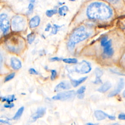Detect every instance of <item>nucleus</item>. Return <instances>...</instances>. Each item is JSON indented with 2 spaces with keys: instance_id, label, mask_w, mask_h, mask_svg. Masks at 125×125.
Returning <instances> with one entry per match:
<instances>
[{
  "instance_id": "nucleus-1",
  "label": "nucleus",
  "mask_w": 125,
  "mask_h": 125,
  "mask_svg": "<svg viewBox=\"0 0 125 125\" xmlns=\"http://www.w3.org/2000/svg\"><path fill=\"white\" fill-rule=\"evenodd\" d=\"M86 13L90 19L105 20L111 17L113 11L106 3L101 1H94L88 5Z\"/></svg>"
},
{
  "instance_id": "nucleus-2",
  "label": "nucleus",
  "mask_w": 125,
  "mask_h": 125,
  "mask_svg": "<svg viewBox=\"0 0 125 125\" xmlns=\"http://www.w3.org/2000/svg\"><path fill=\"white\" fill-rule=\"evenodd\" d=\"M5 45L10 52L19 53L24 47V42L21 37L13 35L7 37L5 41Z\"/></svg>"
},
{
  "instance_id": "nucleus-3",
  "label": "nucleus",
  "mask_w": 125,
  "mask_h": 125,
  "mask_svg": "<svg viewBox=\"0 0 125 125\" xmlns=\"http://www.w3.org/2000/svg\"><path fill=\"white\" fill-rule=\"evenodd\" d=\"M91 33L87 30L83 26H80L75 29L71 34L68 42L76 44L88 38Z\"/></svg>"
},
{
  "instance_id": "nucleus-4",
  "label": "nucleus",
  "mask_w": 125,
  "mask_h": 125,
  "mask_svg": "<svg viewBox=\"0 0 125 125\" xmlns=\"http://www.w3.org/2000/svg\"><path fill=\"white\" fill-rule=\"evenodd\" d=\"M26 19L22 16L16 15L12 18L11 27L14 31H21L24 29L26 26Z\"/></svg>"
},
{
  "instance_id": "nucleus-5",
  "label": "nucleus",
  "mask_w": 125,
  "mask_h": 125,
  "mask_svg": "<svg viewBox=\"0 0 125 125\" xmlns=\"http://www.w3.org/2000/svg\"><path fill=\"white\" fill-rule=\"evenodd\" d=\"M74 71L81 74H87L90 72L92 69L90 63L85 60H83L74 66Z\"/></svg>"
},
{
  "instance_id": "nucleus-6",
  "label": "nucleus",
  "mask_w": 125,
  "mask_h": 125,
  "mask_svg": "<svg viewBox=\"0 0 125 125\" xmlns=\"http://www.w3.org/2000/svg\"><path fill=\"white\" fill-rule=\"evenodd\" d=\"M75 95L76 93L75 91L69 90L58 93L56 95L52 97V99L54 100L66 101L72 99L75 96Z\"/></svg>"
},
{
  "instance_id": "nucleus-7",
  "label": "nucleus",
  "mask_w": 125,
  "mask_h": 125,
  "mask_svg": "<svg viewBox=\"0 0 125 125\" xmlns=\"http://www.w3.org/2000/svg\"><path fill=\"white\" fill-rule=\"evenodd\" d=\"M103 53L107 57H111L114 54V50L112 47V41L111 40H108L103 46Z\"/></svg>"
},
{
  "instance_id": "nucleus-8",
  "label": "nucleus",
  "mask_w": 125,
  "mask_h": 125,
  "mask_svg": "<svg viewBox=\"0 0 125 125\" xmlns=\"http://www.w3.org/2000/svg\"><path fill=\"white\" fill-rule=\"evenodd\" d=\"M125 85V82L123 80V79H120L119 80V81L118 83L117 86L115 88V89L111 92L109 93V94L108 95V97H114L117 95H118L123 89Z\"/></svg>"
},
{
  "instance_id": "nucleus-9",
  "label": "nucleus",
  "mask_w": 125,
  "mask_h": 125,
  "mask_svg": "<svg viewBox=\"0 0 125 125\" xmlns=\"http://www.w3.org/2000/svg\"><path fill=\"white\" fill-rule=\"evenodd\" d=\"M45 108L42 107H40L38 108L37 111L31 117L32 121H36L38 119L42 118L44 116V115L45 113Z\"/></svg>"
},
{
  "instance_id": "nucleus-10",
  "label": "nucleus",
  "mask_w": 125,
  "mask_h": 125,
  "mask_svg": "<svg viewBox=\"0 0 125 125\" xmlns=\"http://www.w3.org/2000/svg\"><path fill=\"white\" fill-rule=\"evenodd\" d=\"M10 65L11 67L15 70L20 69L21 66V61L15 57H12L10 59Z\"/></svg>"
},
{
  "instance_id": "nucleus-11",
  "label": "nucleus",
  "mask_w": 125,
  "mask_h": 125,
  "mask_svg": "<svg viewBox=\"0 0 125 125\" xmlns=\"http://www.w3.org/2000/svg\"><path fill=\"white\" fill-rule=\"evenodd\" d=\"M71 88L70 83L67 81H63L60 83L55 87L54 90L55 92H59L62 90L69 89Z\"/></svg>"
},
{
  "instance_id": "nucleus-12",
  "label": "nucleus",
  "mask_w": 125,
  "mask_h": 125,
  "mask_svg": "<svg viewBox=\"0 0 125 125\" xmlns=\"http://www.w3.org/2000/svg\"><path fill=\"white\" fill-rule=\"evenodd\" d=\"M10 29V22L7 18L4 19L0 25V29L3 34L5 35L9 30Z\"/></svg>"
},
{
  "instance_id": "nucleus-13",
  "label": "nucleus",
  "mask_w": 125,
  "mask_h": 125,
  "mask_svg": "<svg viewBox=\"0 0 125 125\" xmlns=\"http://www.w3.org/2000/svg\"><path fill=\"white\" fill-rule=\"evenodd\" d=\"M41 19L39 16H35L33 17L30 20L29 26L31 28H35L39 26L40 23Z\"/></svg>"
},
{
  "instance_id": "nucleus-14",
  "label": "nucleus",
  "mask_w": 125,
  "mask_h": 125,
  "mask_svg": "<svg viewBox=\"0 0 125 125\" xmlns=\"http://www.w3.org/2000/svg\"><path fill=\"white\" fill-rule=\"evenodd\" d=\"M95 74L96 78L95 81L93 82L95 84H100L102 83V81L101 79V77L103 74V71L99 68H96L95 69Z\"/></svg>"
},
{
  "instance_id": "nucleus-15",
  "label": "nucleus",
  "mask_w": 125,
  "mask_h": 125,
  "mask_svg": "<svg viewBox=\"0 0 125 125\" xmlns=\"http://www.w3.org/2000/svg\"><path fill=\"white\" fill-rule=\"evenodd\" d=\"M94 115L98 121L103 120L108 116V115L107 113L100 110H96L94 112Z\"/></svg>"
},
{
  "instance_id": "nucleus-16",
  "label": "nucleus",
  "mask_w": 125,
  "mask_h": 125,
  "mask_svg": "<svg viewBox=\"0 0 125 125\" xmlns=\"http://www.w3.org/2000/svg\"><path fill=\"white\" fill-rule=\"evenodd\" d=\"M112 86L111 83L109 82H106L103 83L98 89L97 90L101 93H104L108 91Z\"/></svg>"
},
{
  "instance_id": "nucleus-17",
  "label": "nucleus",
  "mask_w": 125,
  "mask_h": 125,
  "mask_svg": "<svg viewBox=\"0 0 125 125\" xmlns=\"http://www.w3.org/2000/svg\"><path fill=\"white\" fill-rule=\"evenodd\" d=\"M87 78V77H82L78 80H75V79H71V83L72 85V86L74 87H76L78 86H79L80 84L82 83H83Z\"/></svg>"
},
{
  "instance_id": "nucleus-18",
  "label": "nucleus",
  "mask_w": 125,
  "mask_h": 125,
  "mask_svg": "<svg viewBox=\"0 0 125 125\" xmlns=\"http://www.w3.org/2000/svg\"><path fill=\"white\" fill-rule=\"evenodd\" d=\"M15 100V95H8L6 97H0V100L3 102H6L7 103L10 104L12 103Z\"/></svg>"
},
{
  "instance_id": "nucleus-19",
  "label": "nucleus",
  "mask_w": 125,
  "mask_h": 125,
  "mask_svg": "<svg viewBox=\"0 0 125 125\" xmlns=\"http://www.w3.org/2000/svg\"><path fill=\"white\" fill-rule=\"evenodd\" d=\"M68 10L69 8L66 5H62L59 8L58 12L60 16H64L66 15V12L68 11Z\"/></svg>"
},
{
  "instance_id": "nucleus-20",
  "label": "nucleus",
  "mask_w": 125,
  "mask_h": 125,
  "mask_svg": "<svg viewBox=\"0 0 125 125\" xmlns=\"http://www.w3.org/2000/svg\"><path fill=\"white\" fill-rule=\"evenodd\" d=\"M24 107L23 106H21V107L18 110V111H17V112L16 113V114H15V115L14 116L13 118V119L15 120H18L21 117V116L22 115V113H23V112L24 111Z\"/></svg>"
},
{
  "instance_id": "nucleus-21",
  "label": "nucleus",
  "mask_w": 125,
  "mask_h": 125,
  "mask_svg": "<svg viewBox=\"0 0 125 125\" xmlns=\"http://www.w3.org/2000/svg\"><path fill=\"white\" fill-rule=\"evenodd\" d=\"M36 35L34 32H31L27 36V40L29 44H31L35 40Z\"/></svg>"
},
{
  "instance_id": "nucleus-22",
  "label": "nucleus",
  "mask_w": 125,
  "mask_h": 125,
  "mask_svg": "<svg viewBox=\"0 0 125 125\" xmlns=\"http://www.w3.org/2000/svg\"><path fill=\"white\" fill-rule=\"evenodd\" d=\"M62 61L68 64H76L78 62V60L76 58H66L62 59Z\"/></svg>"
},
{
  "instance_id": "nucleus-23",
  "label": "nucleus",
  "mask_w": 125,
  "mask_h": 125,
  "mask_svg": "<svg viewBox=\"0 0 125 125\" xmlns=\"http://www.w3.org/2000/svg\"><path fill=\"white\" fill-rule=\"evenodd\" d=\"M58 12V10L57 9H50L47 10L46 11V15L48 17H51L54 15L56 14Z\"/></svg>"
},
{
  "instance_id": "nucleus-24",
  "label": "nucleus",
  "mask_w": 125,
  "mask_h": 125,
  "mask_svg": "<svg viewBox=\"0 0 125 125\" xmlns=\"http://www.w3.org/2000/svg\"><path fill=\"white\" fill-rule=\"evenodd\" d=\"M62 26H60L59 25L57 24H54L53 25V27H52V31H51V33L53 34H56L58 32V31L59 30V28H61Z\"/></svg>"
},
{
  "instance_id": "nucleus-25",
  "label": "nucleus",
  "mask_w": 125,
  "mask_h": 125,
  "mask_svg": "<svg viewBox=\"0 0 125 125\" xmlns=\"http://www.w3.org/2000/svg\"><path fill=\"white\" fill-rule=\"evenodd\" d=\"M9 121V119L6 117H0V123H2V124L10 125L11 124Z\"/></svg>"
},
{
  "instance_id": "nucleus-26",
  "label": "nucleus",
  "mask_w": 125,
  "mask_h": 125,
  "mask_svg": "<svg viewBox=\"0 0 125 125\" xmlns=\"http://www.w3.org/2000/svg\"><path fill=\"white\" fill-rule=\"evenodd\" d=\"M15 76V73H12L9 74H8L4 79V82H7L8 81H9L10 80H12Z\"/></svg>"
},
{
  "instance_id": "nucleus-27",
  "label": "nucleus",
  "mask_w": 125,
  "mask_h": 125,
  "mask_svg": "<svg viewBox=\"0 0 125 125\" xmlns=\"http://www.w3.org/2000/svg\"><path fill=\"white\" fill-rule=\"evenodd\" d=\"M51 74L50 79L51 80L53 81L56 78V77L57 75V71L55 70L52 69V70H51Z\"/></svg>"
},
{
  "instance_id": "nucleus-28",
  "label": "nucleus",
  "mask_w": 125,
  "mask_h": 125,
  "mask_svg": "<svg viewBox=\"0 0 125 125\" xmlns=\"http://www.w3.org/2000/svg\"><path fill=\"white\" fill-rule=\"evenodd\" d=\"M85 89H86L85 86H82L77 91V94L78 95L81 94H84V92H85Z\"/></svg>"
},
{
  "instance_id": "nucleus-29",
  "label": "nucleus",
  "mask_w": 125,
  "mask_h": 125,
  "mask_svg": "<svg viewBox=\"0 0 125 125\" xmlns=\"http://www.w3.org/2000/svg\"><path fill=\"white\" fill-rule=\"evenodd\" d=\"M28 14H31L33 12V9H34V5L32 3H30L28 5Z\"/></svg>"
},
{
  "instance_id": "nucleus-30",
  "label": "nucleus",
  "mask_w": 125,
  "mask_h": 125,
  "mask_svg": "<svg viewBox=\"0 0 125 125\" xmlns=\"http://www.w3.org/2000/svg\"><path fill=\"white\" fill-rule=\"evenodd\" d=\"M108 41V38L107 36H104V37H103L101 40V45L102 46H103L104 45V44L107 42V41Z\"/></svg>"
},
{
  "instance_id": "nucleus-31",
  "label": "nucleus",
  "mask_w": 125,
  "mask_h": 125,
  "mask_svg": "<svg viewBox=\"0 0 125 125\" xmlns=\"http://www.w3.org/2000/svg\"><path fill=\"white\" fill-rule=\"evenodd\" d=\"M7 18V15L5 14V13H2L1 14H0V24L2 22V21L5 19Z\"/></svg>"
},
{
  "instance_id": "nucleus-32",
  "label": "nucleus",
  "mask_w": 125,
  "mask_h": 125,
  "mask_svg": "<svg viewBox=\"0 0 125 125\" xmlns=\"http://www.w3.org/2000/svg\"><path fill=\"white\" fill-rule=\"evenodd\" d=\"M29 72L30 74L32 75H38L39 73L38 71H37L34 68H31L29 70Z\"/></svg>"
},
{
  "instance_id": "nucleus-33",
  "label": "nucleus",
  "mask_w": 125,
  "mask_h": 125,
  "mask_svg": "<svg viewBox=\"0 0 125 125\" xmlns=\"http://www.w3.org/2000/svg\"><path fill=\"white\" fill-rule=\"evenodd\" d=\"M62 60V59L61 58H59L58 57H52L50 59V61L51 62H56V61H60L61 60Z\"/></svg>"
},
{
  "instance_id": "nucleus-34",
  "label": "nucleus",
  "mask_w": 125,
  "mask_h": 125,
  "mask_svg": "<svg viewBox=\"0 0 125 125\" xmlns=\"http://www.w3.org/2000/svg\"><path fill=\"white\" fill-rule=\"evenodd\" d=\"M14 106V104L13 103H10V104L7 103V104H4V107H5V108H12Z\"/></svg>"
},
{
  "instance_id": "nucleus-35",
  "label": "nucleus",
  "mask_w": 125,
  "mask_h": 125,
  "mask_svg": "<svg viewBox=\"0 0 125 125\" xmlns=\"http://www.w3.org/2000/svg\"><path fill=\"white\" fill-rule=\"evenodd\" d=\"M118 118L120 120H125V114L124 113H121L119 114Z\"/></svg>"
},
{
  "instance_id": "nucleus-36",
  "label": "nucleus",
  "mask_w": 125,
  "mask_h": 125,
  "mask_svg": "<svg viewBox=\"0 0 125 125\" xmlns=\"http://www.w3.org/2000/svg\"><path fill=\"white\" fill-rule=\"evenodd\" d=\"M2 62H3V58H2V56L0 52V69H1V66H2Z\"/></svg>"
},
{
  "instance_id": "nucleus-37",
  "label": "nucleus",
  "mask_w": 125,
  "mask_h": 125,
  "mask_svg": "<svg viewBox=\"0 0 125 125\" xmlns=\"http://www.w3.org/2000/svg\"><path fill=\"white\" fill-rule=\"evenodd\" d=\"M51 28V24H50V23H48L47 25H46V27H45V31H48L49 30H50V29Z\"/></svg>"
},
{
  "instance_id": "nucleus-38",
  "label": "nucleus",
  "mask_w": 125,
  "mask_h": 125,
  "mask_svg": "<svg viewBox=\"0 0 125 125\" xmlns=\"http://www.w3.org/2000/svg\"><path fill=\"white\" fill-rule=\"evenodd\" d=\"M84 96V94H81L78 95V98L79 99H83Z\"/></svg>"
},
{
  "instance_id": "nucleus-39",
  "label": "nucleus",
  "mask_w": 125,
  "mask_h": 125,
  "mask_svg": "<svg viewBox=\"0 0 125 125\" xmlns=\"http://www.w3.org/2000/svg\"><path fill=\"white\" fill-rule=\"evenodd\" d=\"M108 118L109 119L111 120H115V119H116L115 116H112V115H108Z\"/></svg>"
},
{
  "instance_id": "nucleus-40",
  "label": "nucleus",
  "mask_w": 125,
  "mask_h": 125,
  "mask_svg": "<svg viewBox=\"0 0 125 125\" xmlns=\"http://www.w3.org/2000/svg\"><path fill=\"white\" fill-rule=\"evenodd\" d=\"M109 2H110L111 3H117L118 1H119L120 0H108Z\"/></svg>"
},
{
  "instance_id": "nucleus-41",
  "label": "nucleus",
  "mask_w": 125,
  "mask_h": 125,
  "mask_svg": "<svg viewBox=\"0 0 125 125\" xmlns=\"http://www.w3.org/2000/svg\"><path fill=\"white\" fill-rule=\"evenodd\" d=\"M98 124H92V123H88L86 124V125H97Z\"/></svg>"
},
{
  "instance_id": "nucleus-42",
  "label": "nucleus",
  "mask_w": 125,
  "mask_h": 125,
  "mask_svg": "<svg viewBox=\"0 0 125 125\" xmlns=\"http://www.w3.org/2000/svg\"><path fill=\"white\" fill-rule=\"evenodd\" d=\"M123 96L125 98V90L124 91V92H123Z\"/></svg>"
},
{
  "instance_id": "nucleus-43",
  "label": "nucleus",
  "mask_w": 125,
  "mask_h": 125,
  "mask_svg": "<svg viewBox=\"0 0 125 125\" xmlns=\"http://www.w3.org/2000/svg\"><path fill=\"white\" fill-rule=\"evenodd\" d=\"M31 3H33V2H34L35 1V0H29Z\"/></svg>"
},
{
  "instance_id": "nucleus-44",
  "label": "nucleus",
  "mask_w": 125,
  "mask_h": 125,
  "mask_svg": "<svg viewBox=\"0 0 125 125\" xmlns=\"http://www.w3.org/2000/svg\"><path fill=\"white\" fill-rule=\"evenodd\" d=\"M111 125H120V124H118V123H115V124H113Z\"/></svg>"
},
{
  "instance_id": "nucleus-45",
  "label": "nucleus",
  "mask_w": 125,
  "mask_h": 125,
  "mask_svg": "<svg viewBox=\"0 0 125 125\" xmlns=\"http://www.w3.org/2000/svg\"><path fill=\"white\" fill-rule=\"evenodd\" d=\"M123 59H124V60L125 61V55H124V56L123 57Z\"/></svg>"
},
{
  "instance_id": "nucleus-46",
  "label": "nucleus",
  "mask_w": 125,
  "mask_h": 125,
  "mask_svg": "<svg viewBox=\"0 0 125 125\" xmlns=\"http://www.w3.org/2000/svg\"><path fill=\"white\" fill-rule=\"evenodd\" d=\"M70 0V1H75L76 0Z\"/></svg>"
}]
</instances>
